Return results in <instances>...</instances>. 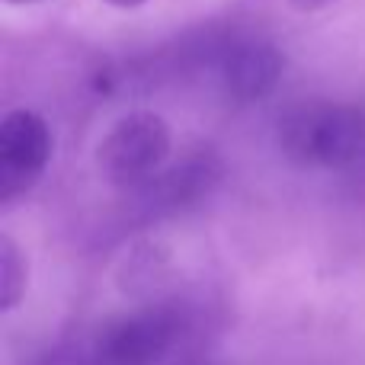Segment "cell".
Wrapping results in <instances>:
<instances>
[{
    "label": "cell",
    "instance_id": "9",
    "mask_svg": "<svg viewBox=\"0 0 365 365\" xmlns=\"http://www.w3.org/2000/svg\"><path fill=\"white\" fill-rule=\"evenodd\" d=\"M6 4H32V0H6Z\"/></svg>",
    "mask_w": 365,
    "mask_h": 365
},
{
    "label": "cell",
    "instance_id": "6",
    "mask_svg": "<svg viewBox=\"0 0 365 365\" xmlns=\"http://www.w3.org/2000/svg\"><path fill=\"white\" fill-rule=\"evenodd\" d=\"M26 285H29L26 253L10 234H0V311L4 314H10L26 298Z\"/></svg>",
    "mask_w": 365,
    "mask_h": 365
},
{
    "label": "cell",
    "instance_id": "7",
    "mask_svg": "<svg viewBox=\"0 0 365 365\" xmlns=\"http://www.w3.org/2000/svg\"><path fill=\"white\" fill-rule=\"evenodd\" d=\"M295 10H302V13H317V10H327V6H334L336 0H289Z\"/></svg>",
    "mask_w": 365,
    "mask_h": 365
},
{
    "label": "cell",
    "instance_id": "2",
    "mask_svg": "<svg viewBox=\"0 0 365 365\" xmlns=\"http://www.w3.org/2000/svg\"><path fill=\"white\" fill-rule=\"evenodd\" d=\"M173 151L170 125L158 113H128L100 138L96 167L103 180L122 192H141L154 177L167 170Z\"/></svg>",
    "mask_w": 365,
    "mask_h": 365
},
{
    "label": "cell",
    "instance_id": "3",
    "mask_svg": "<svg viewBox=\"0 0 365 365\" xmlns=\"http://www.w3.org/2000/svg\"><path fill=\"white\" fill-rule=\"evenodd\" d=\"M51 160V128L36 109H10L0 122V205L26 199Z\"/></svg>",
    "mask_w": 365,
    "mask_h": 365
},
{
    "label": "cell",
    "instance_id": "8",
    "mask_svg": "<svg viewBox=\"0 0 365 365\" xmlns=\"http://www.w3.org/2000/svg\"><path fill=\"white\" fill-rule=\"evenodd\" d=\"M106 4L122 6V10H132V6H141V4H145V0H106Z\"/></svg>",
    "mask_w": 365,
    "mask_h": 365
},
{
    "label": "cell",
    "instance_id": "5",
    "mask_svg": "<svg viewBox=\"0 0 365 365\" xmlns=\"http://www.w3.org/2000/svg\"><path fill=\"white\" fill-rule=\"evenodd\" d=\"M285 71L282 51L263 38H240L221 55V87L237 103H257L279 87Z\"/></svg>",
    "mask_w": 365,
    "mask_h": 365
},
{
    "label": "cell",
    "instance_id": "1",
    "mask_svg": "<svg viewBox=\"0 0 365 365\" xmlns=\"http://www.w3.org/2000/svg\"><path fill=\"white\" fill-rule=\"evenodd\" d=\"M279 148L298 167L349 170L365 164V109L353 103H302L279 122Z\"/></svg>",
    "mask_w": 365,
    "mask_h": 365
},
{
    "label": "cell",
    "instance_id": "4",
    "mask_svg": "<svg viewBox=\"0 0 365 365\" xmlns=\"http://www.w3.org/2000/svg\"><path fill=\"white\" fill-rule=\"evenodd\" d=\"M182 321L173 308H145L119 317L100 336L103 365H160L180 340Z\"/></svg>",
    "mask_w": 365,
    "mask_h": 365
}]
</instances>
